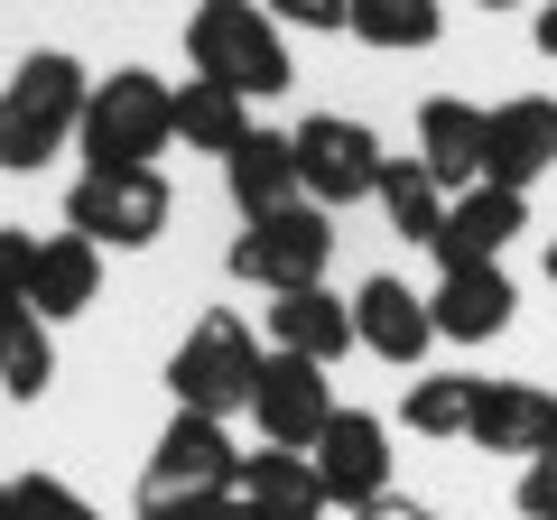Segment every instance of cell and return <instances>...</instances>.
Masks as SVG:
<instances>
[{
    "label": "cell",
    "instance_id": "23",
    "mask_svg": "<svg viewBox=\"0 0 557 520\" xmlns=\"http://www.w3.org/2000/svg\"><path fill=\"white\" fill-rule=\"evenodd\" d=\"M372 205H381V223H391V233H409V242H437V223H446V186L428 177L418 159H381Z\"/></svg>",
    "mask_w": 557,
    "mask_h": 520
},
{
    "label": "cell",
    "instance_id": "29",
    "mask_svg": "<svg viewBox=\"0 0 557 520\" xmlns=\"http://www.w3.org/2000/svg\"><path fill=\"white\" fill-rule=\"evenodd\" d=\"M28 260H38V233H0V317L28 307Z\"/></svg>",
    "mask_w": 557,
    "mask_h": 520
},
{
    "label": "cell",
    "instance_id": "19",
    "mask_svg": "<svg viewBox=\"0 0 557 520\" xmlns=\"http://www.w3.org/2000/svg\"><path fill=\"white\" fill-rule=\"evenodd\" d=\"M94 298H102V251L84 233H47L38 260H28V307H38L47 325H65V317H84Z\"/></svg>",
    "mask_w": 557,
    "mask_h": 520
},
{
    "label": "cell",
    "instance_id": "22",
    "mask_svg": "<svg viewBox=\"0 0 557 520\" xmlns=\"http://www.w3.org/2000/svg\"><path fill=\"white\" fill-rule=\"evenodd\" d=\"M47 381H57V325L38 307H10L0 317V391L28 409V400H47Z\"/></svg>",
    "mask_w": 557,
    "mask_h": 520
},
{
    "label": "cell",
    "instance_id": "28",
    "mask_svg": "<svg viewBox=\"0 0 557 520\" xmlns=\"http://www.w3.org/2000/svg\"><path fill=\"white\" fill-rule=\"evenodd\" d=\"M511 502H520V520H557V437L520 465V493Z\"/></svg>",
    "mask_w": 557,
    "mask_h": 520
},
{
    "label": "cell",
    "instance_id": "14",
    "mask_svg": "<svg viewBox=\"0 0 557 520\" xmlns=\"http://www.w3.org/2000/svg\"><path fill=\"white\" fill-rule=\"evenodd\" d=\"M465 437H474L483 456L530 465L539 446L557 437V391H539V381H474V428H465Z\"/></svg>",
    "mask_w": 557,
    "mask_h": 520
},
{
    "label": "cell",
    "instance_id": "7",
    "mask_svg": "<svg viewBox=\"0 0 557 520\" xmlns=\"http://www.w3.org/2000/svg\"><path fill=\"white\" fill-rule=\"evenodd\" d=\"M288 140H298V186H307V205H325V214H344V205H362V196L381 186L372 121H354V112H307Z\"/></svg>",
    "mask_w": 557,
    "mask_h": 520
},
{
    "label": "cell",
    "instance_id": "33",
    "mask_svg": "<svg viewBox=\"0 0 557 520\" xmlns=\"http://www.w3.org/2000/svg\"><path fill=\"white\" fill-rule=\"evenodd\" d=\"M548 288H557V242H548Z\"/></svg>",
    "mask_w": 557,
    "mask_h": 520
},
{
    "label": "cell",
    "instance_id": "13",
    "mask_svg": "<svg viewBox=\"0 0 557 520\" xmlns=\"http://www.w3.org/2000/svg\"><path fill=\"white\" fill-rule=\"evenodd\" d=\"M354 344L372 362H391V372H418V354L437 344V317H428V298L409 280H362L354 288Z\"/></svg>",
    "mask_w": 557,
    "mask_h": 520
},
{
    "label": "cell",
    "instance_id": "17",
    "mask_svg": "<svg viewBox=\"0 0 557 520\" xmlns=\"http://www.w3.org/2000/svg\"><path fill=\"white\" fill-rule=\"evenodd\" d=\"M418 168H428L446 196L483 186V102H456V94L418 102Z\"/></svg>",
    "mask_w": 557,
    "mask_h": 520
},
{
    "label": "cell",
    "instance_id": "1",
    "mask_svg": "<svg viewBox=\"0 0 557 520\" xmlns=\"http://www.w3.org/2000/svg\"><path fill=\"white\" fill-rule=\"evenodd\" d=\"M84 94H94V75H84L65 47L20 57V65H10V84H0V168L38 177L57 149H75V131H84Z\"/></svg>",
    "mask_w": 557,
    "mask_h": 520
},
{
    "label": "cell",
    "instance_id": "24",
    "mask_svg": "<svg viewBox=\"0 0 557 520\" xmlns=\"http://www.w3.org/2000/svg\"><path fill=\"white\" fill-rule=\"evenodd\" d=\"M354 28L362 47H372V57H409V47H437L446 38V10L437 0H354Z\"/></svg>",
    "mask_w": 557,
    "mask_h": 520
},
{
    "label": "cell",
    "instance_id": "4",
    "mask_svg": "<svg viewBox=\"0 0 557 520\" xmlns=\"http://www.w3.org/2000/svg\"><path fill=\"white\" fill-rule=\"evenodd\" d=\"M325 260H335V214L325 205H278V214L242 223L233 251H223V270H233L242 288H260V298H288V288H317Z\"/></svg>",
    "mask_w": 557,
    "mask_h": 520
},
{
    "label": "cell",
    "instance_id": "2",
    "mask_svg": "<svg viewBox=\"0 0 557 520\" xmlns=\"http://www.w3.org/2000/svg\"><path fill=\"white\" fill-rule=\"evenodd\" d=\"M186 65L205 84H233L242 102H270L298 84V57H288V38L260 0H196L186 10Z\"/></svg>",
    "mask_w": 557,
    "mask_h": 520
},
{
    "label": "cell",
    "instance_id": "30",
    "mask_svg": "<svg viewBox=\"0 0 557 520\" xmlns=\"http://www.w3.org/2000/svg\"><path fill=\"white\" fill-rule=\"evenodd\" d=\"M278 28H344L354 20V0H260Z\"/></svg>",
    "mask_w": 557,
    "mask_h": 520
},
{
    "label": "cell",
    "instance_id": "16",
    "mask_svg": "<svg viewBox=\"0 0 557 520\" xmlns=\"http://www.w3.org/2000/svg\"><path fill=\"white\" fill-rule=\"evenodd\" d=\"M511 307H520V288H511V270H446L437 288H428V317H437V335L446 344H493V335H511Z\"/></svg>",
    "mask_w": 557,
    "mask_h": 520
},
{
    "label": "cell",
    "instance_id": "5",
    "mask_svg": "<svg viewBox=\"0 0 557 520\" xmlns=\"http://www.w3.org/2000/svg\"><path fill=\"white\" fill-rule=\"evenodd\" d=\"M168 214H177V196L159 168H84L65 186V233H84L94 251H149Z\"/></svg>",
    "mask_w": 557,
    "mask_h": 520
},
{
    "label": "cell",
    "instance_id": "27",
    "mask_svg": "<svg viewBox=\"0 0 557 520\" xmlns=\"http://www.w3.org/2000/svg\"><path fill=\"white\" fill-rule=\"evenodd\" d=\"M139 520H260L251 502L233 493V483H223V493H186V502H149V511Z\"/></svg>",
    "mask_w": 557,
    "mask_h": 520
},
{
    "label": "cell",
    "instance_id": "10",
    "mask_svg": "<svg viewBox=\"0 0 557 520\" xmlns=\"http://www.w3.org/2000/svg\"><path fill=\"white\" fill-rule=\"evenodd\" d=\"M307 465H317L325 502H344V511L381 502V493H391V419H372V409H335L325 437L307 446Z\"/></svg>",
    "mask_w": 557,
    "mask_h": 520
},
{
    "label": "cell",
    "instance_id": "18",
    "mask_svg": "<svg viewBox=\"0 0 557 520\" xmlns=\"http://www.w3.org/2000/svg\"><path fill=\"white\" fill-rule=\"evenodd\" d=\"M223 196H233L242 223L278 214V205H307V186H298V140H288V131H251V140L223 159Z\"/></svg>",
    "mask_w": 557,
    "mask_h": 520
},
{
    "label": "cell",
    "instance_id": "35",
    "mask_svg": "<svg viewBox=\"0 0 557 520\" xmlns=\"http://www.w3.org/2000/svg\"><path fill=\"white\" fill-rule=\"evenodd\" d=\"M483 10H511V0H483Z\"/></svg>",
    "mask_w": 557,
    "mask_h": 520
},
{
    "label": "cell",
    "instance_id": "34",
    "mask_svg": "<svg viewBox=\"0 0 557 520\" xmlns=\"http://www.w3.org/2000/svg\"><path fill=\"white\" fill-rule=\"evenodd\" d=\"M0 520H10V483H0Z\"/></svg>",
    "mask_w": 557,
    "mask_h": 520
},
{
    "label": "cell",
    "instance_id": "11",
    "mask_svg": "<svg viewBox=\"0 0 557 520\" xmlns=\"http://www.w3.org/2000/svg\"><path fill=\"white\" fill-rule=\"evenodd\" d=\"M530 233V196L520 186H465V196H446V223H437V270H493L511 242Z\"/></svg>",
    "mask_w": 557,
    "mask_h": 520
},
{
    "label": "cell",
    "instance_id": "15",
    "mask_svg": "<svg viewBox=\"0 0 557 520\" xmlns=\"http://www.w3.org/2000/svg\"><path fill=\"white\" fill-rule=\"evenodd\" d=\"M270 354H298V362H325V372H335V362L354 354V298H335L325 280L270 298Z\"/></svg>",
    "mask_w": 557,
    "mask_h": 520
},
{
    "label": "cell",
    "instance_id": "21",
    "mask_svg": "<svg viewBox=\"0 0 557 520\" xmlns=\"http://www.w3.org/2000/svg\"><path fill=\"white\" fill-rule=\"evenodd\" d=\"M177 140L205 149V159H233L242 140H251V102L233 94V84H177Z\"/></svg>",
    "mask_w": 557,
    "mask_h": 520
},
{
    "label": "cell",
    "instance_id": "31",
    "mask_svg": "<svg viewBox=\"0 0 557 520\" xmlns=\"http://www.w3.org/2000/svg\"><path fill=\"white\" fill-rule=\"evenodd\" d=\"M354 520H446V511H428V502H409V493H381V502H362Z\"/></svg>",
    "mask_w": 557,
    "mask_h": 520
},
{
    "label": "cell",
    "instance_id": "6",
    "mask_svg": "<svg viewBox=\"0 0 557 520\" xmlns=\"http://www.w3.org/2000/svg\"><path fill=\"white\" fill-rule=\"evenodd\" d=\"M251 372H260L251 325H242L233 307H214V317H196L186 344L168 354V400L196 409V419H233V409H251Z\"/></svg>",
    "mask_w": 557,
    "mask_h": 520
},
{
    "label": "cell",
    "instance_id": "8",
    "mask_svg": "<svg viewBox=\"0 0 557 520\" xmlns=\"http://www.w3.org/2000/svg\"><path fill=\"white\" fill-rule=\"evenodd\" d=\"M233 465H242L233 419H196V409H177V419L159 428V446H149V465H139V511H149V502H186V493H223Z\"/></svg>",
    "mask_w": 557,
    "mask_h": 520
},
{
    "label": "cell",
    "instance_id": "26",
    "mask_svg": "<svg viewBox=\"0 0 557 520\" xmlns=\"http://www.w3.org/2000/svg\"><path fill=\"white\" fill-rule=\"evenodd\" d=\"M10 520H102V511L75 493V483H57V474H20L10 483Z\"/></svg>",
    "mask_w": 557,
    "mask_h": 520
},
{
    "label": "cell",
    "instance_id": "25",
    "mask_svg": "<svg viewBox=\"0 0 557 520\" xmlns=\"http://www.w3.org/2000/svg\"><path fill=\"white\" fill-rule=\"evenodd\" d=\"M399 428H409V437H465V428H474V372H409Z\"/></svg>",
    "mask_w": 557,
    "mask_h": 520
},
{
    "label": "cell",
    "instance_id": "32",
    "mask_svg": "<svg viewBox=\"0 0 557 520\" xmlns=\"http://www.w3.org/2000/svg\"><path fill=\"white\" fill-rule=\"evenodd\" d=\"M530 38H539V57L557 65V0H548V10H539V20H530Z\"/></svg>",
    "mask_w": 557,
    "mask_h": 520
},
{
    "label": "cell",
    "instance_id": "20",
    "mask_svg": "<svg viewBox=\"0 0 557 520\" xmlns=\"http://www.w3.org/2000/svg\"><path fill=\"white\" fill-rule=\"evenodd\" d=\"M233 493L251 502L260 520H325V511H335V502H325V483H317V465L288 456V446L242 456V465H233Z\"/></svg>",
    "mask_w": 557,
    "mask_h": 520
},
{
    "label": "cell",
    "instance_id": "9",
    "mask_svg": "<svg viewBox=\"0 0 557 520\" xmlns=\"http://www.w3.org/2000/svg\"><path fill=\"white\" fill-rule=\"evenodd\" d=\"M325 419H335V381H325V362L260 354V372H251V428H260V446L307 456V446L325 437Z\"/></svg>",
    "mask_w": 557,
    "mask_h": 520
},
{
    "label": "cell",
    "instance_id": "3",
    "mask_svg": "<svg viewBox=\"0 0 557 520\" xmlns=\"http://www.w3.org/2000/svg\"><path fill=\"white\" fill-rule=\"evenodd\" d=\"M168 140H177V84H159L149 65H112L84 94V168H159Z\"/></svg>",
    "mask_w": 557,
    "mask_h": 520
},
{
    "label": "cell",
    "instance_id": "12",
    "mask_svg": "<svg viewBox=\"0 0 557 520\" xmlns=\"http://www.w3.org/2000/svg\"><path fill=\"white\" fill-rule=\"evenodd\" d=\"M557 168V102L548 94H511L483 112V186H520L530 196Z\"/></svg>",
    "mask_w": 557,
    "mask_h": 520
}]
</instances>
